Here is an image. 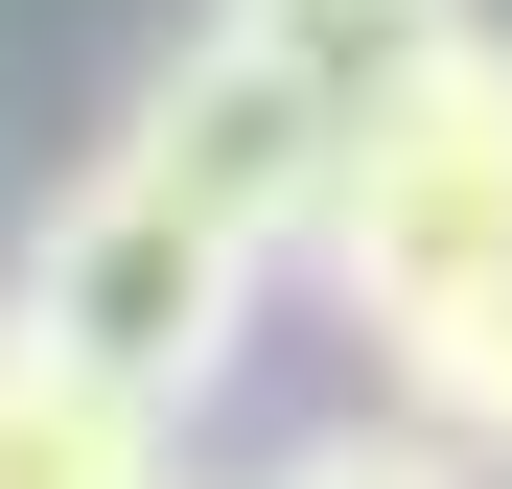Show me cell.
<instances>
[{"label":"cell","instance_id":"obj_1","mask_svg":"<svg viewBox=\"0 0 512 489\" xmlns=\"http://www.w3.org/2000/svg\"><path fill=\"white\" fill-rule=\"evenodd\" d=\"M512 280V24H466L443 70H396L350 117V187H326V303L419 373L443 326Z\"/></svg>","mask_w":512,"mask_h":489},{"label":"cell","instance_id":"obj_2","mask_svg":"<svg viewBox=\"0 0 512 489\" xmlns=\"http://www.w3.org/2000/svg\"><path fill=\"white\" fill-rule=\"evenodd\" d=\"M256 280L280 257H233V233L187 210V187H140V163H94L47 233H24V303L0 326H47L94 396H140V420H210V373H233V326H256Z\"/></svg>","mask_w":512,"mask_h":489},{"label":"cell","instance_id":"obj_3","mask_svg":"<svg viewBox=\"0 0 512 489\" xmlns=\"http://www.w3.org/2000/svg\"><path fill=\"white\" fill-rule=\"evenodd\" d=\"M117 163H140V187H187L233 257H326V187H350V94H326V70H280L256 24H187V47L140 70Z\"/></svg>","mask_w":512,"mask_h":489},{"label":"cell","instance_id":"obj_4","mask_svg":"<svg viewBox=\"0 0 512 489\" xmlns=\"http://www.w3.org/2000/svg\"><path fill=\"white\" fill-rule=\"evenodd\" d=\"M0 489H187V420H140L47 326H0Z\"/></svg>","mask_w":512,"mask_h":489},{"label":"cell","instance_id":"obj_5","mask_svg":"<svg viewBox=\"0 0 512 489\" xmlns=\"http://www.w3.org/2000/svg\"><path fill=\"white\" fill-rule=\"evenodd\" d=\"M210 24H256V47H280V70H326V94H396V70H443L466 24H489V0H210Z\"/></svg>","mask_w":512,"mask_h":489},{"label":"cell","instance_id":"obj_6","mask_svg":"<svg viewBox=\"0 0 512 489\" xmlns=\"http://www.w3.org/2000/svg\"><path fill=\"white\" fill-rule=\"evenodd\" d=\"M396 396H419V420H443L466 466H512V280H489V303H466V326H443V350H419Z\"/></svg>","mask_w":512,"mask_h":489},{"label":"cell","instance_id":"obj_7","mask_svg":"<svg viewBox=\"0 0 512 489\" xmlns=\"http://www.w3.org/2000/svg\"><path fill=\"white\" fill-rule=\"evenodd\" d=\"M256 489H489V466H466L443 420H326V443H280Z\"/></svg>","mask_w":512,"mask_h":489}]
</instances>
